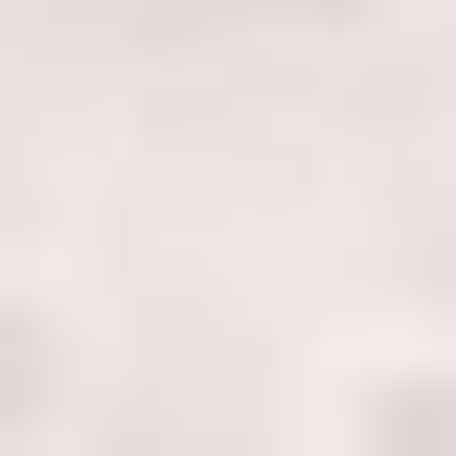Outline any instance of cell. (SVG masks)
Masks as SVG:
<instances>
[{
	"instance_id": "6da1fadb",
	"label": "cell",
	"mask_w": 456,
	"mask_h": 456,
	"mask_svg": "<svg viewBox=\"0 0 456 456\" xmlns=\"http://www.w3.org/2000/svg\"><path fill=\"white\" fill-rule=\"evenodd\" d=\"M297 456H456V320H365V342H320Z\"/></svg>"
},
{
	"instance_id": "3957f363",
	"label": "cell",
	"mask_w": 456,
	"mask_h": 456,
	"mask_svg": "<svg viewBox=\"0 0 456 456\" xmlns=\"http://www.w3.org/2000/svg\"><path fill=\"white\" fill-rule=\"evenodd\" d=\"M228 23H297V46H342V23H388V0H228Z\"/></svg>"
},
{
	"instance_id": "7a4b0ae2",
	"label": "cell",
	"mask_w": 456,
	"mask_h": 456,
	"mask_svg": "<svg viewBox=\"0 0 456 456\" xmlns=\"http://www.w3.org/2000/svg\"><path fill=\"white\" fill-rule=\"evenodd\" d=\"M69 434H92V297L0 251V456H69Z\"/></svg>"
}]
</instances>
